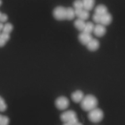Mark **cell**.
<instances>
[{
	"label": "cell",
	"instance_id": "obj_1",
	"mask_svg": "<svg viewBox=\"0 0 125 125\" xmlns=\"http://www.w3.org/2000/svg\"><path fill=\"white\" fill-rule=\"evenodd\" d=\"M98 101L96 97L92 95H87L84 96L81 102V107L84 111L89 112L95 108H97Z\"/></svg>",
	"mask_w": 125,
	"mask_h": 125
},
{
	"label": "cell",
	"instance_id": "obj_2",
	"mask_svg": "<svg viewBox=\"0 0 125 125\" xmlns=\"http://www.w3.org/2000/svg\"><path fill=\"white\" fill-rule=\"evenodd\" d=\"M93 20L96 24H101L104 26L109 25L112 22V16L110 13H105L102 15L95 13L93 15Z\"/></svg>",
	"mask_w": 125,
	"mask_h": 125
},
{
	"label": "cell",
	"instance_id": "obj_3",
	"mask_svg": "<svg viewBox=\"0 0 125 125\" xmlns=\"http://www.w3.org/2000/svg\"><path fill=\"white\" fill-rule=\"evenodd\" d=\"M104 118L103 111L99 108H96L89 112L88 118L92 123H99L103 120Z\"/></svg>",
	"mask_w": 125,
	"mask_h": 125
},
{
	"label": "cell",
	"instance_id": "obj_4",
	"mask_svg": "<svg viewBox=\"0 0 125 125\" xmlns=\"http://www.w3.org/2000/svg\"><path fill=\"white\" fill-rule=\"evenodd\" d=\"M52 15L57 20L62 21L67 20V8L63 6H57L53 10Z\"/></svg>",
	"mask_w": 125,
	"mask_h": 125
},
{
	"label": "cell",
	"instance_id": "obj_5",
	"mask_svg": "<svg viewBox=\"0 0 125 125\" xmlns=\"http://www.w3.org/2000/svg\"><path fill=\"white\" fill-rule=\"evenodd\" d=\"M69 105H70L69 99L65 96H59L55 101L56 107L60 111L67 109L69 107Z\"/></svg>",
	"mask_w": 125,
	"mask_h": 125
},
{
	"label": "cell",
	"instance_id": "obj_6",
	"mask_svg": "<svg viewBox=\"0 0 125 125\" xmlns=\"http://www.w3.org/2000/svg\"><path fill=\"white\" fill-rule=\"evenodd\" d=\"M76 117H77L76 113L72 110L65 111L60 115V119L64 123L69 122L71 120Z\"/></svg>",
	"mask_w": 125,
	"mask_h": 125
},
{
	"label": "cell",
	"instance_id": "obj_7",
	"mask_svg": "<svg viewBox=\"0 0 125 125\" xmlns=\"http://www.w3.org/2000/svg\"><path fill=\"white\" fill-rule=\"evenodd\" d=\"M93 32L96 36L98 37H101L106 33V26L101 24H96L95 26Z\"/></svg>",
	"mask_w": 125,
	"mask_h": 125
},
{
	"label": "cell",
	"instance_id": "obj_8",
	"mask_svg": "<svg viewBox=\"0 0 125 125\" xmlns=\"http://www.w3.org/2000/svg\"><path fill=\"white\" fill-rule=\"evenodd\" d=\"M93 39L91 34L87 33L85 32H81L78 35V39L81 43L84 45H87L88 43Z\"/></svg>",
	"mask_w": 125,
	"mask_h": 125
},
{
	"label": "cell",
	"instance_id": "obj_9",
	"mask_svg": "<svg viewBox=\"0 0 125 125\" xmlns=\"http://www.w3.org/2000/svg\"><path fill=\"white\" fill-rule=\"evenodd\" d=\"M74 12H75L76 16L78 18L81 19L82 20L85 21L86 20H87L90 17L89 11L84 9H74Z\"/></svg>",
	"mask_w": 125,
	"mask_h": 125
},
{
	"label": "cell",
	"instance_id": "obj_10",
	"mask_svg": "<svg viewBox=\"0 0 125 125\" xmlns=\"http://www.w3.org/2000/svg\"><path fill=\"white\" fill-rule=\"evenodd\" d=\"M71 97L72 100L74 103H81L82 101V100L84 97V95L81 90H76L71 94Z\"/></svg>",
	"mask_w": 125,
	"mask_h": 125
},
{
	"label": "cell",
	"instance_id": "obj_11",
	"mask_svg": "<svg viewBox=\"0 0 125 125\" xmlns=\"http://www.w3.org/2000/svg\"><path fill=\"white\" fill-rule=\"evenodd\" d=\"M99 45L100 44L98 40L96 39H92L86 46L88 50L90 51H95L98 50V48H99Z\"/></svg>",
	"mask_w": 125,
	"mask_h": 125
},
{
	"label": "cell",
	"instance_id": "obj_12",
	"mask_svg": "<svg viewBox=\"0 0 125 125\" xmlns=\"http://www.w3.org/2000/svg\"><path fill=\"white\" fill-rule=\"evenodd\" d=\"M82 1L84 9L88 11H90L93 9L95 3V0H82Z\"/></svg>",
	"mask_w": 125,
	"mask_h": 125
},
{
	"label": "cell",
	"instance_id": "obj_13",
	"mask_svg": "<svg viewBox=\"0 0 125 125\" xmlns=\"http://www.w3.org/2000/svg\"><path fill=\"white\" fill-rule=\"evenodd\" d=\"M108 12V7L103 4H99L97 6L95 9V13L99 15H102Z\"/></svg>",
	"mask_w": 125,
	"mask_h": 125
},
{
	"label": "cell",
	"instance_id": "obj_14",
	"mask_svg": "<svg viewBox=\"0 0 125 125\" xmlns=\"http://www.w3.org/2000/svg\"><path fill=\"white\" fill-rule=\"evenodd\" d=\"M74 25L76 29L79 31L82 32L84 31L86 25V22L84 20H82L81 19L78 18L76 19L74 22Z\"/></svg>",
	"mask_w": 125,
	"mask_h": 125
},
{
	"label": "cell",
	"instance_id": "obj_15",
	"mask_svg": "<svg viewBox=\"0 0 125 125\" xmlns=\"http://www.w3.org/2000/svg\"><path fill=\"white\" fill-rule=\"evenodd\" d=\"M75 12L74 9L72 7H67V20H71L75 17Z\"/></svg>",
	"mask_w": 125,
	"mask_h": 125
},
{
	"label": "cell",
	"instance_id": "obj_16",
	"mask_svg": "<svg viewBox=\"0 0 125 125\" xmlns=\"http://www.w3.org/2000/svg\"><path fill=\"white\" fill-rule=\"evenodd\" d=\"M95 25L94 24L91 22H89L86 23V25H85V28L83 32H87L89 34H92V32L93 31V29H94Z\"/></svg>",
	"mask_w": 125,
	"mask_h": 125
},
{
	"label": "cell",
	"instance_id": "obj_17",
	"mask_svg": "<svg viewBox=\"0 0 125 125\" xmlns=\"http://www.w3.org/2000/svg\"><path fill=\"white\" fill-rule=\"evenodd\" d=\"M13 29V26L10 23H7L4 25V28L3 29V32H4L6 34H10L12 32Z\"/></svg>",
	"mask_w": 125,
	"mask_h": 125
},
{
	"label": "cell",
	"instance_id": "obj_18",
	"mask_svg": "<svg viewBox=\"0 0 125 125\" xmlns=\"http://www.w3.org/2000/svg\"><path fill=\"white\" fill-rule=\"evenodd\" d=\"M7 108V106L5 103L4 99L0 96V112H4Z\"/></svg>",
	"mask_w": 125,
	"mask_h": 125
},
{
	"label": "cell",
	"instance_id": "obj_19",
	"mask_svg": "<svg viewBox=\"0 0 125 125\" xmlns=\"http://www.w3.org/2000/svg\"><path fill=\"white\" fill-rule=\"evenodd\" d=\"M73 7H74V9H84L82 0H75L73 2Z\"/></svg>",
	"mask_w": 125,
	"mask_h": 125
},
{
	"label": "cell",
	"instance_id": "obj_20",
	"mask_svg": "<svg viewBox=\"0 0 125 125\" xmlns=\"http://www.w3.org/2000/svg\"><path fill=\"white\" fill-rule=\"evenodd\" d=\"M9 118L7 116H3L1 120L0 121V125H9Z\"/></svg>",
	"mask_w": 125,
	"mask_h": 125
},
{
	"label": "cell",
	"instance_id": "obj_21",
	"mask_svg": "<svg viewBox=\"0 0 125 125\" xmlns=\"http://www.w3.org/2000/svg\"><path fill=\"white\" fill-rule=\"evenodd\" d=\"M1 38L3 39V40H4L6 42H7V41L10 39V35H9V34H6L4 33V32H3L2 34H1Z\"/></svg>",
	"mask_w": 125,
	"mask_h": 125
},
{
	"label": "cell",
	"instance_id": "obj_22",
	"mask_svg": "<svg viewBox=\"0 0 125 125\" xmlns=\"http://www.w3.org/2000/svg\"><path fill=\"white\" fill-rule=\"evenodd\" d=\"M8 20V16L6 13H2L1 16L0 17V22L1 23H4V22H7Z\"/></svg>",
	"mask_w": 125,
	"mask_h": 125
},
{
	"label": "cell",
	"instance_id": "obj_23",
	"mask_svg": "<svg viewBox=\"0 0 125 125\" xmlns=\"http://www.w3.org/2000/svg\"><path fill=\"white\" fill-rule=\"evenodd\" d=\"M6 43V42L4 40H3V39L0 37V47H4Z\"/></svg>",
	"mask_w": 125,
	"mask_h": 125
},
{
	"label": "cell",
	"instance_id": "obj_24",
	"mask_svg": "<svg viewBox=\"0 0 125 125\" xmlns=\"http://www.w3.org/2000/svg\"><path fill=\"white\" fill-rule=\"evenodd\" d=\"M3 28H4V25L3 24V23H1V22H0V31L3 30Z\"/></svg>",
	"mask_w": 125,
	"mask_h": 125
},
{
	"label": "cell",
	"instance_id": "obj_25",
	"mask_svg": "<svg viewBox=\"0 0 125 125\" xmlns=\"http://www.w3.org/2000/svg\"><path fill=\"white\" fill-rule=\"evenodd\" d=\"M63 125H72L71 124L69 123H64V124Z\"/></svg>",
	"mask_w": 125,
	"mask_h": 125
},
{
	"label": "cell",
	"instance_id": "obj_26",
	"mask_svg": "<svg viewBox=\"0 0 125 125\" xmlns=\"http://www.w3.org/2000/svg\"><path fill=\"white\" fill-rule=\"evenodd\" d=\"M82 125L81 123H77L76 124V125Z\"/></svg>",
	"mask_w": 125,
	"mask_h": 125
},
{
	"label": "cell",
	"instance_id": "obj_27",
	"mask_svg": "<svg viewBox=\"0 0 125 125\" xmlns=\"http://www.w3.org/2000/svg\"><path fill=\"white\" fill-rule=\"evenodd\" d=\"M2 3H3V2H2L1 0H0V6H1L2 5Z\"/></svg>",
	"mask_w": 125,
	"mask_h": 125
},
{
	"label": "cell",
	"instance_id": "obj_28",
	"mask_svg": "<svg viewBox=\"0 0 125 125\" xmlns=\"http://www.w3.org/2000/svg\"><path fill=\"white\" fill-rule=\"evenodd\" d=\"M1 15H2V13L0 12V17H1Z\"/></svg>",
	"mask_w": 125,
	"mask_h": 125
},
{
	"label": "cell",
	"instance_id": "obj_29",
	"mask_svg": "<svg viewBox=\"0 0 125 125\" xmlns=\"http://www.w3.org/2000/svg\"><path fill=\"white\" fill-rule=\"evenodd\" d=\"M0 37H1V34H0Z\"/></svg>",
	"mask_w": 125,
	"mask_h": 125
}]
</instances>
